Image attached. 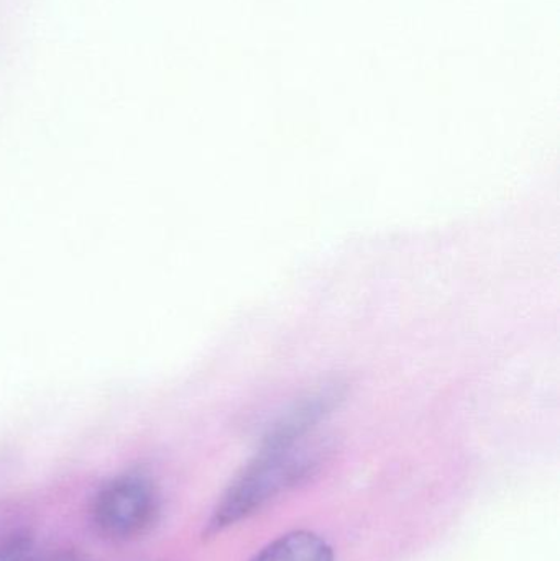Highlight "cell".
I'll list each match as a JSON object with an SVG mask.
<instances>
[{"mask_svg": "<svg viewBox=\"0 0 560 561\" xmlns=\"http://www.w3.org/2000/svg\"><path fill=\"white\" fill-rule=\"evenodd\" d=\"M296 428L283 432L222 494L204 536L214 537L262 510L270 500L306 473L305 458L295 451Z\"/></svg>", "mask_w": 560, "mask_h": 561, "instance_id": "1", "label": "cell"}, {"mask_svg": "<svg viewBox=\"0 0 560 561\" xmlns=\"http://www.w3.org/2000/svg\"><path fill=\"white\" fill-rule=\"evenodd\" d=\"M160 516V494L144 474L125 473L105 483L92 503V520L102 536L132 540L147 534Z\"/></svg>", "mask_w": 560, "mask_h": 561, "instance_id": "2", "label": "cell"}, {"mask_svg": "<svg viewBox=\"0 0 560 561\" xmlns=\"http://www.w3.org/2000/svg\"><path fill=\"white\" fill-rule=\"evenodd\" d=\"M252 561H334V552L318 534L295 530L266 546Z\"/></svg>", "mask_w": 560, "mask_h": 561, "instance_id": "3", "label": "cell"}, {"mask_svg": "<svg viewBox=\"0 0 560 561\" xmlns=\"http://www.w3.org/2000/svg\"><path fill=\"white\" fill-rule=\"evenodd\" d=\"M52 561H82L75 553H62V556L55 557Z\"/></svg>", "mask_w": 560, "mask_h": 561, "instance_id": "4", "label": "cell"}, {"mask_svg": "<svg viewBox=\"0 0 560 561\" xmlns=\"http://www.w3.org/2000/svg\"><path fill=\"white\" fill-rule=\"evenodd\" d=\"M0 561H10V560H2V559H0Z\"/></svg>", "mask_w": 560, "mask_h": 561, "instance_id": "5", "label": "cell"}]
</instances>
